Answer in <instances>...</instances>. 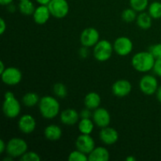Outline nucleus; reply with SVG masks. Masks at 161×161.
Listing matches in <instances>:
<instances>
[{
  "instance_id": "4468645a",
  "label": "nucleus",
  "mask_w": 161,
  "mask_h": 161,
  "mask_svg": "<svg viewBox=\"0 0 161 161\" xmlns=\"http://www.w3.org/2000/svg\"><path fill=\"white\" fill-rule=\"evenodd\" d=\"M99 138L106 146H112L119 139V133L115 128L108 126L101 129Z\"/></svg>"
},
{
  "instance_id": "6e6552de",
  "label": "nucleus",
  "mask_w": 161,
  "mask_h": 161,
  "mask_svg": "<svg viewBox=\"0 0 161 161\" xmlns=\"http://www.w3.org/2000/svg\"><path fill=\"white\" fill-rule=\"evenodd\" d=\"M80 40L83 47H86L88 48L94 47L100 40L99 31L92 27L85 28L81 32Z\"/></svg>"
},
{
  "instance_id": "c756f323",
  "label": "nucleus",
  "mask_w": 161,
  "mask_h": 161,
  "mask_svg": "<svg viewBox=\"0 0 161 161\" xmlns=\"http://www.w3.org/2000/svg\"><path fill=\"white\" fill-rule=\"evenodd\" d=\"M20 160L21 161H40L41 157L39 154L33 151H27L24 155L20 157Z\"/></svg>"
},
{
  "instance_id": "f704fd0d",
  "label": "nucleus",
  "mask_w": 161,
  "mask_h": 161,
  "mask_svg": "<svg viewBox=\"0 0 161 161\" xmlns=\"http://www.w3.org/2000/svg\"><path fill=\"white\" fill-rule=\"evenodd\" d=\"M6 31V23L4 19L2 17L0 19V34L3 35L5 31Z\"/></svg>"
},
{
  "instance_id": "4c0bfd02",
  "label": "nucleus",
  "mask_w": 161,
  "mask_h": 161,
  "mask_svg": "<svg viewBox=\"0 0 161 161\" xmlns=\"http://www.w3.org/2000/svg\"><path fill=\"white\" fill-rule=\"evenodd\" d=\"M13 2H14V0H0V4L2 6H7L11 3H13Z\"/></svg>"
},
{
  "instance_id": "2eb2a0df",
  "label": "nucleus",
  "mask_w": 161,
  "mask_h": 161,
  "mask_svg": "<svg viewBox=\"0 0 161 161\" xmlns=\"http://www.w3.org/2000/svg\"><path fill=\"white\" fill-rule=\"evenodd\" d=\"M18 128L22 133L31 134L36 130V119L30 114H25L21 116L17 123Z\"/></svg>"
},
{
  "instance_id": "a878e982",
  "label": "nucleus",
  "mask_w": 161,
  "mask_h": 161,
  "mask_svg": "<svg viewBox=\"0 0 161 161\" xmlns=\"http://www.w3.org/2000/svg\"><path fill=\"white\" fill-rule=\"evenodd\" d=\"M130 6L136 12L141 13L146 10L149 6V0H130Z\"/></svg>"
},
{
  "instance_id": "f8f14e48",
  "label": "nucleus",
  "mask_w": 161,
  "mask_h": 161,
  "mask_svg": "<svg viewBox=\"0 0 161 161\" xmlns=\"http://www.w3.org/2000/svg\"><path fill=\"white\" fill-rule=\"evenodd\" d=\"M75 147L77 149L88 155L96 147L95 142L91 135L81 134L75 140Z\"/></svg>"
},
{
  "instance_id": "cd10ccee",
  "label": "nucleus",
  "mask_w": 161,
  "mask_h": 161,
  "mask_svg": "<svg viewBox=\"0 0 161 161\" xmlns=\"http://www.w3.org/2000/svg\"><path fill=\"white\" fill-rule=\"evenodd\" d=\"M53 91L54 95L59 98H64L68 94V89L62 83H57L53 85Z\"/></svg>"
},
{
  "instance_id": "39448f33",
  "label": "nucleus",
  "mask_w": 161,
  "mask_h": 161,
  "mask_svg": "<svg viewBox=\"0 0 161 161\" xmlns=\"http://www.w3.org/2000/svg\"><path fill=\"white\" fill-rule=\"evenodd\" d=\"M28 144L20 138H13L6 143V150L8 155L14 158L20 157L28 151Z\"/></svg>"
},
{
  "instance_id": "0eeeda50",
  "label": "nucleus",
  "mask_w": 161,
  "mask_h": 161,
  "mask_svg": "<svg viewBox=\"0 0 161 161\" xmlns=\"http://www.w3.org/2000/svg\"><path fill=\"white\" fill-rule=\"evenodd\" d=\"M158 87L159 84L157 78L150 74L144 75L139 81L140 91L146 95H153L156 94Z\"/></svg>"
},
{
  "instance_id": "393cba45",
  "label": "nucleus",
  "mask_w": 161,
  "mask_h": 161,
  "mask_svg": "<svg viewBox=\"0 0 161 161\" xmlns=\"http://www.w3.org/2000/svg\"><path fill=\"white\" fill-rule=\"evenodd\" d=\"M148 13L153 19L161 18V3L154 1L151 3L148 6Z\"/></svg>"
},
{
  "instance_id": "c9c22d12",
  "label": "nucleus",
  "mask_w": 161,
  "mask_h": 161,
  "mask_svg": "<svg viewBox=\"0 0 161 161\" xmlns=\"http://www.w3.org/2000/svg\"><path fill=\"white\" fill-rule=\"evenodd\" d=\"M6 150V144L4 140H0V153H3Z\"/></svg>"
},
{
  "instance_id": "c03bdc74",
  "label": "nucleus",
  "mask_w": 161,
  "mask_h": 161,
  "mask_svg": "<svg viewBox=\"0 0 161 161\" xmlns=\"http://www.w3.org/2000/svg\"><path fill=\"white\" fill-rule=\"evenodd\" d=\"M19 1H22V0H19Z\"/></svg>"
},
{
  "instance_id": "b1692460",
  "label": "nucleus",
  "mask_w": 161,
  "mask_h": 161,
  "mask_svg": "<svg viewBox=\"0 0 161 161\" xmlns=\"http://www.w3.org/2000/svg\"><path fill=\"white\" fill-rule=\"evenodd\" d=\"M18 8L20 12L23 15L25 16L32 15L35 9H36L34 3L31 0H22V1H20L18 5Z\"/></svg>"
},
{
  "instance_id": "bb28decb",
  "label": "nucleus",
  "mask_w": 161,
  "mask_h": 161,
  "mask_svg": "<svg viewBox=\"0 0 161 161\" xmlns=\"http://www.w3.org/2000/svg\"><path fill=\"white\" fill-rule=\"evenodd\" d=\"M137 13L135 9L130 8H127V9H125L122 12V14H121V17H122V20H124L126 23H131V22L136 20L137 18Z\"/></svg>"
},
{
  "instance_id": "9b49d317",
  "label": "nucleus",
  "mask_w": 161,
  "mask_h": 161,
  "mask_svg": "<svg viewBox=\"0 0 161 161\" xmlns=\"http://www.w3.org/2000/svg\"><path fill=\"white\" fill-rule=\"evenodd\" d=\"M92 119L96 126L100 128H103L109 126L111 122V116L106 108L98 107L93 112Z\"/></svg>"
},
{
  "instance_id": "423d86ee",
  "label": "nucleus",
  "mask_w": 161,
  "mask_h": 161,
  "mask_svg": "<svg viewBox=\"0 0 161 161\" xmlns=\"http://www.w3.org/2000/svg\"><path fill=\"white\" fill-rule=\"evenodd\" d=\"M47 6L54 18L62 19L69 13V4L67 0H51Z\"/></svg>"
},
{
  "instance_id": "dca6fc26",
  "label": "nucleus",
  "mask_w": 161,
  "mask_h": 161,
  "mask_svg": "<svg viewBox=\"0 0 161 161\" xmlns=\"http://www.w3.org/2000/svg\"><path fill=\"white\" fill-rule=\"evenodd\" d=\"M80 113L74 108H66L60 114V120L64 125L73 126L79 122Z\"/></svg>"
},
{
  "instance_id": "2f4dec72",
  "label": "nucleus",
  "mask_w": 161,
  "mask_h": 161,
  "mask_svg": "<svg viewBox=\"0 0 161 161\" xmlns=\"http://www.w3.org/2000/svg\"><path fill=\"white\" fill-rule=\"evenodd\" d=\"M153 71L155 73V75H157V76L161 77V58L160 59L156 60Z\"/></svg>"
},
{
  "instance_id": "473e14b6",
  "label": "nucleus",
  "mask_w": 161,
  "mask_h": 161,
  "mask_svg": "<svg viewBox=\"0 0 161 161\" xmlns=\"http://www.w3.org/2000/svg\"><path fill=\"white\" fill-rule=\"evenodd\" d=\"M93 113L91 112V109L88 108H85L82 110L80 113V116L81 119H83V118H92Z\"/></svg>"
},
{
  "instance_id": "1a4fd4ad",
  "label": "nucleus",
  "mask_w": 161,
  "mask_h": 161,
  "mask_svg": "<svg viewBox=\"0 0 161 161\" xmlns=\"http://www.w3.org/2000/svg\"><path fill=\"white\" fill-rule=\"evenodd\" d=\"M133 47L131 39L126 36L118 37L113 42L114 51L121 57H125L130 54L133 50Z\"/></svg>"
},
{
  "instance_id": "f03ea898",
  "label": "nucleus",
  "mask_w": 161,
  "mask_h": 161,
  "mask_svg": "<svg viewBox=\"0 0 161 161\" xmlns=\"http://www.w3.org/2000/svg\"><path fill=\"white\" fill-rule=\"evenodd\" d=\"M155 61L156 59L149 50L136 53L131 58L132 67L142 73L153 70Z\"/></svg>"
},
{
  "instance_id": "a19ab883",
  "label": "nucleus",
  "mask_w": 161,
  "mask_h": 161,
  "mask_svg": "<svg viewBox=\"0 0 161 161\" xmlns=\"http://www.w3.org/2000/svg\"><path fill=\"white\" fill-rule=\"evenodd\" d=\"M6 66H5L4 63H3V61H0V74L3 73L5 70H6Z\"/></svg>"
},
{
  "instance_id": "a211bd4d",
  "label": "nucleus",
  "mask_w": 161,
  "mask_h": 161,
  "mask_svg": "<svg viewBox=\"0 0 161 161\" xmlns=\"http://www.w3.org/2000/svg\"><path fill=\"white\" fill-rule=\"evenodd\" d=\"M109 158V152L104 146L95 147L88 154V160L90 161H108Z\"/></svg>"
},
{
  "instance_id": "aec40b11",
  "label": "nucleus",
  "mask_w": 161,
  "mask_h": 161,
  "mask_svg": "<svg viewBox=\"0 0 161 161\" xmlns=\"http://www.w3.org/2000/svg\"><path fill=\"white\" fill-rule=\"evenodd\" d=\"M102 102L101 96L97 92L88 93L84 97V105L86 108H90L91 110H94L98 108Z\"/></svg>"
},
{
  "instance_id": "7ed1b4c3",
  "label": "nucleus",
  "mask_w": 161,
  "mask_h": 161,
  "mask_svg": "<svg viewBox=\"0 0 161 161\" xmlns=\"http://www.w3.org/2000/svg\"><path fill=\"white\" fill-rule=\"evenodd\" d=\"M21 106L12 91H6L4 94L3 112L9 119H15L20 113Z\"/></svg>"
},
{
  "instance_id": "6ab92c4d",
  "label": "nucleus",
  "mask_w": 161,
  "mask_h": 161,
  "mask_svg": "<svg viewBox=\"0 0 161 161\" xmlns=\"http://www.w3.org/2000/svg\"><path fill=\"white\" fill-rule=\"evenodd\" d=\"M44 136L50 141H57L62 136V130L58 125L50 124L44 129Z\"/></svg>"
},
{
  "instance_id": "ddd939ff",
  "label": "nucleus",
  "mask_w": 161,
  "mask_h": 161,
  "mask_svg": "<svg viewBox=\"0 0 161 161\" xmlns=\"http://www.w3.org/2000/svg\"><path fill=\"white\" fill-rule=\"evenodd\" d=\"M132 91V85L127 80H119L115 82L112 86V92L115 96L124 97L128 95Z\"/></svg>"
},
{
  "instance_id": "e433bc0d",
  "label": "nucleus",
  "mask_w": 161,
  "mask_h": 161,
  "mask_svg": "<svg viewBox=\"0 0 161 161\" xmlns=\"http://www.w3.org/2000/svg\"><path fill=\"white\" fill-rule=\"evenodd\" d=\"M156 97H157V101L160 103H161V86H159L158 89H157V92H156Z\"/></svg>"
},
{
  "instance_id": "5701e85b",
  "label": "nucleus",
  "mask_w": 161,
  "mask_h": 161,
  "mask_svg": "<svg viewBox=\"0 0 161 161\" xmlns=\"http://www.w3.org/2000/svg\"><path fill=\"white\" fill-rule=\"evenodd\" d=\"M39 100H40V97L35 92H28L22 97V103L28 108L37 105Z\"/></svg>"
},
{
  "instance_id": "ea45409f",
  "label": "nucleus",
  "mask_w": 161,
  "mask_h": 161,
  "mask_svg": "<svg viewBox=\"0 0 161 161\" xmlns=\"http://www.w3.org/2000/svg\"><path fill=\"white\" fill-rule=\"evenodd\" d=\"M7 9L8 10H9V12L10 13H14L16 11V7L13 3H11V4L9 5V6H7Z\"/></svg>"
},
{
  "instance_id": "c85d7f7f",
  "label": "nucleus",
  "mask_w": 161,
  "mask_h": 161,
  "mask_svg": "<svg viewBox=\"0 0 161 161\" xmlns=\"http://www.w3.org/2000/svg\"><path fill=\"white\" fill-rule=\"evenodd\" d=\"M68 160L69 161H86L88 160V155L76 149L69 153Z\"/></svg>"
},
{
  "instance_id": "20e7f679",
  "label": "nucleus",
  "mask_w": 161,
  "mask_h": 161,
  "mask_svg": "<svg viewBox=\"0 0 161 161\" xmlns=\"http://www.w3.org/2000/svg\"><path fill=\"white\" fill-rule=\"evenodd\" d=\"M113 51V44L106 39H100L94 47L93 54L97 61L105 62L111 58Z\"/></svg>"
},
{
  "instance_id": "7c9ffc66",
  "label": "nucleus",
  "mask_w": 161,
  "mask_h": 161,
  "mask_svg": "<svg viewBox=\"0 0 161 161\" xmlns=\"http://www.w3.org/2000/svg\"><path fill=\"white\" fill-rule=\"evenodd\" d=\"M149 51L152 53L156 60L161 58V43L153 44L149 47Z\"/></svg>"
},
{
  "instance_id": "f3484780",
  "label": "nucleus",
  "mask_w": 161,
  "mask_h": 161,
  "mask_svg": "<svg viewBox=\"0 0 161 161\" xmlns=\"http://www.w3.org/2000/svg\"><path fill=\"white\" fill-rule=\"evenodd\" d=\"M51 14L50 12L48 6L46 5H39L36 8L32 14L33 20L37 25H45L50 19Z\"/></svg>"
},
{
  "instance_id": "412c9836",
  "label": "nucleus",
  "mask_w": 161,
  "mask_h": 161,
  "mask_svg": "<svg viewBox=\"0 0 161 161\" xmlns=\"http://www.w3.org/2000/svg\"><path fill=\"white\" fill-rule=\"evenodd\" d=\"M136 24L142 30H148L151 28L153 24V18L149 15V13H146L145 11L138 14L136 18Z\"/></svg>"
},
{
  "instance_id": "9d476101",
  "label": "nucleus",
  "mask_w": 161,
  "mask_h": 161,
  "mask_svg": "<svg viewBox=\"0 0 161 161\" xmlns=\"http://www.w3.org/2000/svg\"><path fill=\"white\" fill-rule=\"evenodd\" d=\"M1 79L3 83H5L6 85L15 86L21 81L22 73L17 68L8 67L1 74Z\"/></svg>"
},
{
  "instance_id": "4be33fe9",
  "label": "nucleus",
  "mask_w": 161,
  "mask_h": 161,
  "mask_svg": "<svg viewBox=\"0 0 161 161\" xmlns=\"http://www.w3.org/2000/svg\"><path fill=\"white\" fill-rule=\"evenodd\" d=\"M94 122L91 118H83L78 122V129L80 134L91 135L94 128Z\"/></svg>"
},
{
  "instance_id": "58836bf2",
  "label": "nucleus",
  "mask_w": 161,
  "mask_h": 161,
  "mask_svg": "<svg viewBox=\"0 0 161 161\" xmlns=\"http://www.w3.org/2000/svg\"><path fill=\"white\" fill-rule=\"evenodd\" d=\"M50 1L51 0H36V3H39V5H46V6H47Z\"/></svg>"
},
{
  "instance_id": "37998d69",
  "label": "nucleus",
  "mask_w": 161,
  "mask_h": 161,
  "mask_svg": "<svg viewBox=\"0 0 161 161\" xmlns=\"http://www.w3.org/2000/svg\"><path fill=\"white\" fill-rule=\"evenodd\" d=\"M13 159H14V157H10L9 155H7V157H5V158L3 159V161H11L13 160Z\"/></svg>"
},
{
  "instance_id": "f257e3e1",
  "label": "nucleus",
  "mask_w": 161,
  "mask_h": 161,
  "mask_svg": "<svg viewBox=\"0 0 161 161\" xmlns=\"http://www.w3.org/2000/svg\"><path fill=\"white\" fill-rule=\"evenodd\" d=\"M38 106L41 116L47 119H54L58 116L61 110V106L58 99L50 95L41 97Z\"/></svg>"
},
{
  "instance_id": "72a5a7b5",
  "label": "nucleus",
  "mask_w": 161,
  "mask_h": 161,
  "mask_svg": "<svg viewBox=\"0 0 161 161\" xmlns=\"http://www.w3.org/2000/svg\"><path fill=\"white\" fill-rule=\"evenodd\" d=\"M79 56L81 58H83V59H85V58H87L89 56V48L82 46L81 48L79 50Z\"/></svg>"
},
{
  "instance_id": "79ce46f5",
  "label": "nucleus",
  "mask_w": 161,
  "mask_h": 161,
  "mask_svg": "<svg viewBox=\"0 0 161 161\" xmlns=\"http://www.w3.org/2000/svg\"><path fill=\"white\" fill-rule=\"evenodd\" d=\"M126 160L127 161H135L136 160V158H135V157H133V156H129V157H127V158H126Z\"/></svg>"
}]
</instances>
